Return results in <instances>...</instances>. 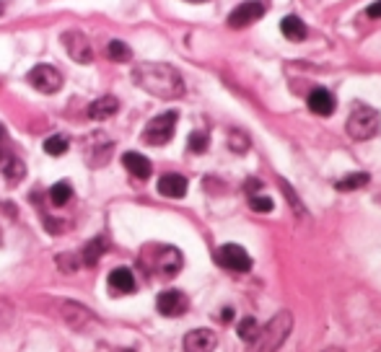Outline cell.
Returning <instances> with one entry per match:
<instances>
[{
  "mask_svg": "<svg viewBox=\"0 0 381 352\" xmlns=\"http://www.w3.org/2000/svg\"><path fill=\"white\" fill-rule=\"evenodd\" d=\"M122 163H125V169L135 179H148L151 176V171H154V166H151V161L145 158V155L135 153V151H130V153L122 155Z\"/></svg>",
  "mask_w": 381,
  "mask_h": 352,
  "instance_id": "9a60e30c",
  "label": "cell"
},
{
  "mask_svg": "<svg viewBox=\"0 0 381 352\" xmlns=\"http://www.w3.org/2000/svg\"><path fill=\"white\" fill-rule=\"evenodd\" d=\"M63 316H65V321H70L73 326H81L86 319H91V314L89 311H83L78 303L68 300V303H63Z\"/></svg>",
  "mask_w": 381,
  "mask_h": 352,
  "instance_id": "ffe728a7",
  "label": "cell"
},
{
  "mask_svg": "<svg viewBox=\"0 0 381 352\" xmlns=\"http://www.w3.org/2000/svg\"><path fill=\"white\" fill-rule=\"evenodd\" d=\"M379 125H381L379 112L358 104V107L353 109L350 119H348V132H350V137H355V140H368V137H373L379 132Z\"/></svg>",
  "mask_w": 381,
  "mask_h": 352,
  "instance_id": "3957f363",
  "label": "cell"
},
{
  "mask_svg": "<svg viewBox=\"0 0 381 352\" xmlns=\"http://www.w3.org/2000/svg\"><path fill=\"white\" fill-rule=\"evenodd\" d=\"M187 145H190L192 153H205V151H208V135H205V132H192Z\"/></svg>",
  "mask_w": 381,
  "mask_h": 352,
  "instance_id": "484cf974",
  "label": "cell"
},
{
  "mask_svg": "<svg viewBox=\"0 0 381 352\" xmlns=\"http://www.w3.org/2000/svg\"><path fill=\"white\" fill-rule=\"evenodd\" d=\"M158 192L163 197H172V199H179L187 194V179L179 176V174H163L158 179Z\"/></svg>",
  "mask_w": 381,
  "mask_h": 352,
  "instance_id": "4fadbf2b",
  "label": "cell"
},
{
  "mask_svg": "<svg viewBox=\"0 0 381 352\" xmlns=\"http://www.w3.org/2000/svg\"><path fill=\"white\" fill-rule=\"evenodd\" d=\"M68 137L65 135H52V137H47L45 140V153L50 155H63L65 151H68Z\"/></svg>",
  "mask_w": 381,
  "mask_h": 352,
  "instance_id": "d4e9b609",
  "label": "cell"
},
{
  "mask_svg": "<svg viewBox=\"0 0 381 352\" xmlns=\"http://www.w3.org/2000/svg\"><path fill=\"white\" fill-rule=\"evenodd\" d=\"M107 54L114 60V63H127L130 57H133V52H130V47L125 45V42H119V39H114V42H109L107 45Z\"/></svg>",
  "mask_w": 381,
  "mask_h": 352,
  "instance_id": "603a6c76",
  "label": "cell"
},
{
  "mask_svg": "<svg viewBox=\"0 0 381 352\" xmlns=\"http://www.w3.org/2000/svg\"><path fill=\"white\" fill-rule=\"evenodd\" d=\"M70 197H73V187L68 181H57L52 190H50V199H52V205H57V208L68 205Z\"/></svg>",
  "mask_w": 381,
  "mask_h": 352,
  "instance_id": "44dd1931",
  "label": "cell"
},
{
  "mask_svg": "<svg viewBox=\"0 0 381 352\" xmlns=\"http://www.w3.org/2000/svg\"><path fill=\"white\" fill-rule=\"evenodd\" d=\"M236 332H239V337H241L244 342H252L254 337H257V332H260V324H257L252 316H246V319H241V321H239Z\"/></svg>",
  "mask_w": 381,
  "mask_h": 352,
  "instance_id": "cb8c5ba5",
  "label": "cell"
},
{
  "mask_svg": "<svg viewBox=\"0 0 381 352\" xmlns=\"http://www.w3.org/2000/svg\"><path fill=\"white\" fill-rule=\"evenodd\" d=\"M27 81L34 86L39 93H57L60 86H63V75L57 68L52 65H34L31 70H29Z\"/></svg>",
  "mask_w": 381,
  "mask_h": 352,
  "instance_id": "5b68a950",
  "label": "cell"
},
{
  "mask_svg": "<svg viewBox=\"0 0 381 352\" xmlns=\"http://www.w3.org/2000/svg\"><path fill=\"white\" fill-rule=\"evenodd\" d=\"M368 16H371V18H381V0H376L371 8H368Z\"/></svg>",
  "mask_w": 381,
  "mask_h": 352,
  "instance_id": "f546056e",
  "label": "cell"
},
{
  "mask_svg": "<svg viewBox=\"0 0 381 352\" xmlns=\"http://www.w3.org/2000/svg\"><path fill=\"white\" fill-rule=\"evenodd\" d=\"M290 326H293V319H290L288 311H285V314H278L270 324L260 326L257 337L249 342V352H278V347H281V344L285 342V337L290 335Z\"/></svg>",
  "mask_w": 381,
  "mask_h": 352,
  "instance_id": "7a4b0ae2",
  "label": "cell"
},
{
  "mask_svg": "<svg viewBox=\"0 0 381 352\" xmlns=\"http://www.w3.org/2000/svg\"><path fill=\"white\" fill-rule=\"evenodd\" d=\"M177 119L179 114L177 112H163L158 117H154L148 122V127L143 130V140L148 145H163L174 137V130H177Z\"/></svg>",
  "mask_w": 381,
  "mask_h": 352,
  "instance_id": "277c9868",
  "label": "cell"
},
{
  "mask_svg": "<svg viewBox=\"0 0 381 352\" xmlns=\"http://www.w3.org/2000/svg\"><path fill=\"white\" fill-rule=\"evenodd\" d=\"M281 31L283 36H288L290 42H301V39H306V24L301 21L299 16H285L281 21Z\"/></svg>",
  "mask_w": 381,
  "mask_h": 352,
  "instance_id": "ac0fdd59",
  "label": "cell"
},
{
  "mask_svg": "<svg viewBox=\"0 0 381 352\" xmlns=\"http://www.w3.org/2000/svg\"><path fill=\"white\" fill-rule=\"evenodd\" d=\"M187 3H205V0H187Z\"/></svg>",
  "mask_w": 381,
  "mask_h": 352,
  "instance_id": "4dcf8cb0",
  "label": "cell"
},
{
  "mask_svg": "<svg viewBox=\"0 0 381 352\" xmlns=\"http://www.w3.org/2000/svg\"><path fill=\"white\" fill-rule=\"evenodd\" d=\"M187 306H190V300L179 290H163L161 296L156 298V308H158L161 316H181L187 311Z\"/></svg>",
  "mask_w": 381,
  "mask_h": 352,
  "instance_id": "ba28073f",
  "label": "cell"
},
{
  "mask_svg": "<svg viewBox=\"0 0 381 352\" xmlns=\"http://www.w3.org/2000/svg\"><path fill=\"white\" fill-rule=\"evenodd\" d=\"M156 270L166 275V277H174L181 270V254L174 246H161L158 257H156Z\"/></svg>",
  "mask_w": 381,
  "mask_h": 352,
  "instance_id": "8fae6325",
  "label": "cell"
},
{
  "mask_svg": "<svg viewBox=\"0 0 381 352\" xmlns=\"http://www.w3.org/2000/svg\"><path fill=\"white\" fill-rule=\"evenodd\" d=\"M24 174H27V166H24V161H18L16 155H8L3 161V176L8 179V184H18L24 179Z\"/></svg>",
  "mask_w": 381,
  "mask_h": 352,
  "instance_id": "d6986e66",
  "label": "cell"
},
{
  "mask_svg": "<svg viewBox=\"0 0 381 352\" xmlns=\"http://www.w3.org/2000/svg\"><path fill=\"white\" fill-rule=\"evenodd\" d=\"M368 184V174H348L345 179L337 181V190L340 192H353V190H361Z\"/></svg>",
  "mask_w": 381,
  "mask_h": 352,
  "instance_id": "7402d4cb",
  "label": "cell"
},
{
  "mask_svg": "<svg viewBox=\"0 0 381 352\" xmlns=\"http://www.w3.org/2000/svg\"><path fill=\"white\" fill-rule=\"evenodd\" d=\"M218 344V337L210 329H195L184 337V352H213Z\"/></svg>",
  "mask_w": 381,
  "mask_h": 352,
  "instance_id": "30bf717a",
  "label": "cell"
},
{
  "mask_svg": "<svg viewBox=\"0 0 381 352\" xmlns=\"http://www.w3.org/2000/svg\"><path fill=\"white\" fill-rule=\"evenodd\" d=\"M0 13H3V3H0Z\"/></svg>",
  "mask_w": 381,
  "mask_h": 352,
  "instance_id": "1f68e13d",
  "label": "cell"
},
{
  "mask_svg": "<svg viewBox=\"0 0 381 352\" xmlns=\"http://www.w3.org/2000/svg\"><path fill=\"white\" fill-rule=\"evenodd\" d=\"M216 262L231 272H249L252 270V257L239 244H223L216 252Z\"/></svg>",
  "mask_w": 381,
  "mask_h": 352,
  "instance_id": "8992f818",
  "label": "cell"
},
{
  "mask_svg": "<svg viewBox=\"0 0 381 352\" xmlns=\"http://www.w3.org/2000/svg\"><path fill=\"white\" fill-rule=\"evenodd\" d=\"M8 158V135H6V130L0 125V163Z\"/></svg>",
  "mask_w": 381,
  "mask_h": 352,
  "instance_id": "f1b7e54d",
  "label": "cell"
},
{
  "mask_svg": "<svg viewBox=\"0 0 381 352\" xmlns=\"http://www.w3.org/2000/svg\"><path fill=\"white\" fill-rule=\"evenodd\" d=\"M133 81L151 96L158 99H179L184 93V81L181 75L174 70L172 65L163 63H143L133 70Z\"/></svg>",
  "mask_w": 381,
  "mask_h": 352,
  "instance_id": "6da1fadb",
  "label": "cell"
},
{
  "mask_svg": "<svg viewBox=\"0 0 381 352\" xmlns=\"http://www.w3.org/2000/svg\"><path fill=\"white\" fill-rule=\"evenodd\" d=\"M63 45H65L68 54H70L75 63L86 65V63L94 60V52H91L89 39H86L81 31H68V34H63Z\"/></svg>",
  "mask_w": 381,
  "mask_h": 352,
  "instance_id": "9c48e42d",
  "label": "cell"
},
{
  "mask_svg": "<svg viewBox=\"0 0 381 352\" xmlns=\"http://www.w3.org/2000/svg\"><path fill=\"white\" fill-rule=\"evenodd\" d=\"M267 13V6H264L262 0H246L241 3L239 8L231 10V16H228V26L231 29H244L254 21H260V18Z\"/></svg>",
  "mask_w": 381,
  "mask_h": 352,
  "instance_id": "52a82bcc",
  "label": "cell"
},
{
  "mask_svg": "<svg viewBox=\"0 0 381 352\" xmlns=\"http://www.w3.org/2000/svg\"><path fill=\"white\" fill-rule=\"evenodd\" d=\"M119 112V101L114 96H101L89 107V117L91 119H109Z\"/></svg>",
  "mask_w": 381,
  "mask_h": 352,
  "instance_id": "2e32d148",
  "label": "cell"
},
{
  "mask_svg": "<svg viewBox=\"0 0 381 352\" xmlns=\"http://www.w3.org/2000/svg\"><path fill=\"white\" fill-rule=\"evenodd\" d=\"M308 109L319 117H329L335 114V96L327 89H314L308 93Z\"/></svg>",
  "mask_w": 381,
  "mask_h": 352,
  "instance_id": "7c38bea8",
  "label": "cell"
},
{
  "mask_svg": "<svg viewBox=\"0 0 381 352\" xmlns=\"http://www.w3.org/2000/svg\"><path fill=\"white\" fill-rule=\"evenodd\" d=\"M107 252V241H104V236H96V238H91L89 244L83 246L81 252V264L86 267H94V264L101 259V254Z\"/></svg>",
  "mask_w": 381,
  "mask_h": 352,
  "instance_id": "e0dca14e",
  "label": "cell"
},
{
  "mask_svg": "<svg viewBox=\"0 0 381 352\" xmlns=\"http://www.w3.org/2000/svg\"><path fill=\"white\" fill-rule=\"evenodd\" d=\"M109 288L119 293V296H127V293H135V275L127 270V267H117V270H112L109 275Z\"/></svg>",
  "mask_w": 381,
  "mask_h": 352,
  "instance_id": "5bb4252c",
  "label": "cell"
},
{
  "mask_svg": "<svg viewBox=\"0 0 381 352\" xmlns=\"http://www.w3.org/2000/svg\"><path fill=\"white\" fill-rule=\"evenodd\" d=\"M57 264H60V270L63 272H75L78 270V264H75V257H57Z\"/></svg>",
  "mask_w": 381,
  "mask_h": 352,
  "instance_id": "83f0119b",
  "label": "cell"
},
{
  "mask_svg": "<svg viewBox=\"0 0 381 352\" xmlns=\"http://www.w3.org/2000/svg\"><path fill=\"white\" fill-rule=\"evenodd\" d=\"M249 205H252V210H257V213H270V210L275 208V202H272L270 197H262V194H252Z\"/></svg>",
  "mask_w": 381,
  "mask_h": 352,
  "instance_id": "4316f807",
  "label": "cell"
}]
</instances>
